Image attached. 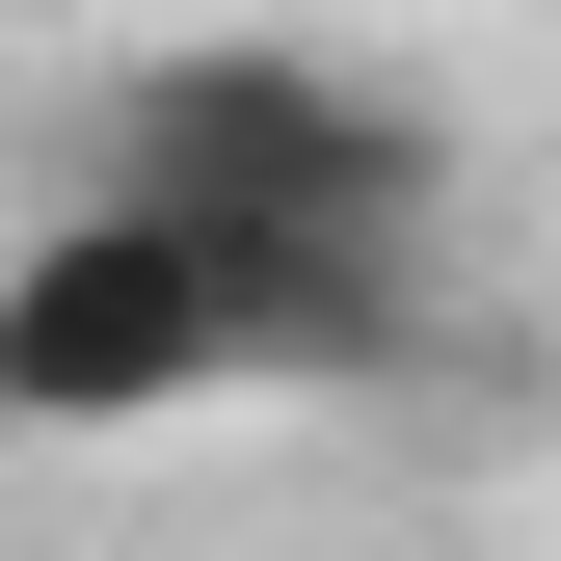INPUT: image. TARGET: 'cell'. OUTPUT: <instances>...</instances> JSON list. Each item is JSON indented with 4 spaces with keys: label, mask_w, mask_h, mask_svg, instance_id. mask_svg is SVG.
<instances>
[{
    "label": "cell",
    "mask_w": 561,
    "mask_h": 561,
    "mask_svg": "<svg viewBox=\"0 0 561 561\" xmlns=\"http://www.w3.org/2000/svg\"><path fill=\"white\" fill-rule=\"evenodd\" d=\"M81 187H134V215H187V241H428L455 134L401 81H347V54H295V27H215V54H134L107 81Z\"/></svg>",
    "instance_id": "6da1fadb"
},
{
    "label": "cell",
    "mask_w": 561,
    "mask_h": 561,
    "mask_svg": "<svg viewBox=\"0 0 561 561\" xmlns=\"http://www.w3.org/2000/svg\"><path fill=\"white\" fill-rule=\"evenodd\" d=\"M215 375H241V241L134 215V187L27 215V267H0V428H161Z\"/></svg>",
    "instance_id": "7a4b0ae2"
}]
</instances>
